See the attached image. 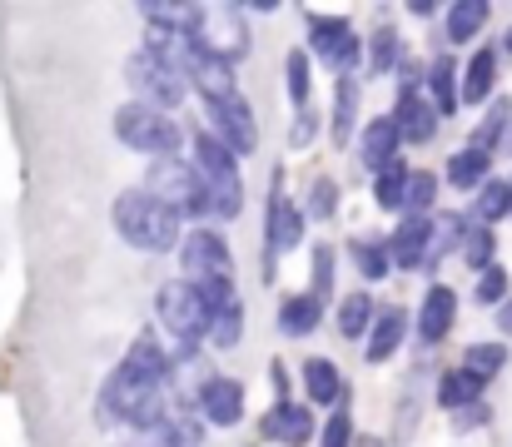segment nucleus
Instances as JSON below:
<instances>
[{
	"label": "nucleus",
	"mask_w": 512,
	"mask_h": 447,
	"mask_svg": "<svg viewBox=\"0 0 512 447\" xmlns=\"http://www.w3.org/2000/svg\"><path fill=\"white\" fill-rule=\"evenodd\" d=\"M199 413L214 423V428H229L244 418V383L234 378H209L204 393H199Z\"/></svg>",
	"instance_id": "dca6fc26"
},
{
	"label": "nucleus",
	"mask_w": 512,
	"mask_h": 447,
	"mask_svg": "<svg viewBox=\"0 0 512 447\" xmlns=\"http://www.w3.org/2000/svg\"><path fill=\"white\" fill-rule=\"evenodd\" d=\"M493 85H498V50H478L473 60H468V70H463V105H483L488 95H493Z\"/></svg>",
	"instance_id": "412c9836"
},
{
	"label": "nucleus",
	"mask_w": 512,
	"mask_h": 447,
	"mask_svg": "<svg viewBox=\"0 0 512 447\" xmlns=\"http://www.w3.org/2000/svg\"><path fill=\"white\" fill-rule=\"evenodd\" d=\"M334 209H339V184L324 174V179L309 184V214L314 219H334Z\"/></svg>",
	"instance_id": "58836bf2"
},
{
	"label": "nucleus",
	"mask_w": 512,
	"mask_h": 447,
	"mask_svg": "<svg viewBox=\"0 0 512 447\" xmlns=\"http://www.w3.org/2000/svg\"><path fill=\"white\" fill-rule=\"evenodd\" d=\"M473 294H478V303H498V308H503V303H508V269H503V264H488V269L478 274V289H473Z\"/></svg>",
	"instance_id": "4c0bfd02"
},
{
	"label": "nucleus",
	"mask_w": 512,
	"mask_h": 447,
	"mask_svg": "<svg viewBox=\"0 0 512 447\" xmlns=\"http://www.w3.org/2000/svg\"><path fill=\"white\" fill-rule=\"evenodd\" d=\"M433 199H438V174L413 169L408 174V189H403V219H428Z\"/></svg>",
	"instance_id": "c85d7f7f"
},
{
	"label": "nucleus",
	"mask_w": 512,
	"mask_h": 447,
	"mask_svg": "<svg viewBox=\"0 0 512 447\" xmlns=\"http://www.w3.org/2000/svg\"><path fill=\"white\" fill-rule=\"evenodd\" d=\"M115 135H120L130 149L155 154V159H174V149H179V125H174L165 110L140 105V100L115 110Z\"/></svg>",
	"instance_id": "39448f33"
},
{
	"label": "nucleus",
	"mask_w": 512,
	"mask_h": 447,
	"mask_svg": "<svg viewBox=\"0 0 512 447\" xmlns=\"http://www.w3.org/2000/svg\"><path fill=\"white\" fill-rule=\"evenodd\" d=\"M488 164H493V154H483V149H458L453 159H448V184H458V189H483L488 184Z\"/></svg>",
	"instance_id": "393cba45"
},
{
	"label": "nucleus",
	"mask_w": 512,
	"mask_h": 447,
	"mask_svg": "<svg viewBox=\"0 0 512 447\" xmlns=\"http://www.w3.org/2000/svg\"><path fill=\"white\" fill-rule=\"evenodd\" d=\"M309 45H314V55L324 60V65H334V70H353L358 65V55H363V40H358V30L348 25V20H309Z\"/></svg>",
	"instance_id": "9d476101"
},
{
	"label": "nucleus",
	"mask_w": 512,
	"mask_h": 447,
	"mask_svg": "<svg viewBox=\"0 0 512 447\" xmlns=\"http://www.w3.org/2000/svg\"><path fill=\"white\" fill-rule=\"evenodd\" d=\"M194 174L204 184V199H209V214L214 219H234L244 209V184H239V159L219 145L209 130L194 135Z\"/></svg>",
	"instance_id": "7ed1b4c3"
},
{
	"label": "nucleus",
	"mask_w": 512,
	"mask_h": 447,
	"mask_svg": "<svg viewBox=\"0 0 512 447\" xmlns=\"http://www.w3.org/2000/svg\"><path fill=\"white\" fill-rule=\"evenodd\" d=\"M428 249H433V219H403V224L388 234V259L403 264V269L428 264Z\"/></svg>",
	"instance_id": "2eb2a0df"
},
{
	"label": "nucleus",
	"mask_w": 512,
	"mask_h": 447,
	"mask_svg": "<svg viewBox=\"0 0 512 447\" xmlns=\"http://www.w3.org/2000/svg\"><path fill=\"white\" fill-rule=\"evenodd\" d=\"M264 438H269V443H289V447L309 443V438H314V413L284 398V403H274V408L264 413Z\"/></svg>",
	"instance_id": "f3484780"
},
{
	"label": "nucleus",
	"mask_w": 512,
	"mask_h": 447,
	"mask_svg": "<svg viewBox=\"0 0 512 447\" xmlns=\"http://www.w3.org/2000/svg\"><path fill=\"white\" fill-rule=\"evenodd\" d=\"M512 214V184L508 179H488L483 189H478V199H473V219L478 224H498V219H508Z\"/></svg>",
	"instance_id": "cd10ccee"
},
{
	"label": "nucleus",
	"mask_w": 512,
	"mask_h": 447,
	"mask_svg": "<svg viewBox=\"0 0 512 447\" xmlns=\"http://www.w3.org/2000/svg\"><path fill=\"white\" fill-rule=\"evenodd\" d=\"M488 0H458V5H448V40L453 45H468V40H478L483 35V25H488Z\"/></svg>",
	"instance_id": "b1692460"
},
{
	"label": "nucleus",
	"mask_w": 512,
	"mask_h": 447,
	"mask_svg": "<svg viewBox=\"0 0 512 447\" xmlns=\"http://www.w3.org/2000/svg\"><path fill=\"white\" fill-rule=\"evenodd\" d=\"M408 174H413V169H403V159H398L393 169H383V174L373 179V194H378V204H383V209H403V189H408Z\"/></svg>",
	"instance_id": "e433bc0d"
},
{
	"label": "nucleus",
	"mask_w": 512,
	"mask_h": 447,
	"mask_svg": "<svg viewBox=\"0 0 512 447\" xmlns=\"http://www.w3.org/2000/svg\"><path fill=\"white\" fill-rule=\"evenodd\" d=\"M453 318H458V294L448 284H433L423 294V308H418V338L423 343H443L453 333Z\"/></svg>",
	"instance_id": "4468645a"
},
{
	"label": "nucleus",
	"mask_w": 512,
	"mask_h": 447,
	"mask_svg": "<svg viewBox=\"0 0 512 447\" xmlns=\"http://www.w3.org/2000/svg\"><path fill=\"white\" fill-rule=\"evenodd\" d=\"M184 75H189V85L204 95V105H224V100H234V95H239V85H234V65H229V60H219V55L194 50V55L184 60Z\"/></svg>",
	"instance_id": "9b49d317"
},
{
	"label": "nucleus",
	"mask_w": 512,
	"mask_h": 447,
	"mask_svg": "<svg viewBox=\"0 0 512 447\" xmlns=\"http://www.w3.org/2000/svg\"><path fill=\"white\" fill-rule=\"evenodd\" d=\"M209 135L229 149L234 159H239V154H254V149H259V120H254L249 100L234 95V100H224V105H209Z\"/></svg>",
	"instance_id": "1a4fd4ad"
},
{
	"label": "nucleus",
	"mask_w": 512,
	"mask_h": 447,
	"mask_svg": "<svg viewBox=\"0 0 512 447\" xmlns=\"http://www.w3.org/2000/svg\"><path fill=\"white\" fill-rule=\"evenodd\" d=\"M503 50H508V55H512V30H508V35H503Z\"/></svg>",
	"instance_id": "a18cd8bd"
},
{
	"label": "nucleus",
	"mask_w": 512,
	"mask_h": 447,
	"mask_svg": "<svg viewBox=\"0 0 512 447\" xmlns=\"http://www.w3.org/2000/svg\"><path fill=\"white\" fill-rule=\"evenodd\" d=\"M125 80L135 85V95H140V105H155V110H165L170 115L174 105L184 100V90H189V75H184V65L170 60V55H160V50H135L130 55V65H125Z\"/></svg>",
	"instance_id": "20e7f679"
},
{
	"label": "nucleus",
	"mask_w": 512,
	"mask_h": 447,
	"mask_svg": "<svg viewBox=\"0 0 512 447\" xmlns=\"http://www.w3.org/2000/svg\"><path fill=\"white\" fill-rule=\"evenodd\" d=\"M184 274L194 289H214V284H234V259H229V244L214 234V229H194L184 239Z\"/></svg>",
	"instance_id": "6e6552de"
},
{
	"label": "nucleus",
	"mask_w": 512,
	"mask_h": 447,
	"mask_svg": "<svg viewBox=\"0 0 512 447\" xmlns=\"http://www.w3.org/2000/svg\"><path fill=\"white\" fill-rule=\"evenodd\" d=\"M165 393H170V378H150V373L120 363L110 388H105V413L130 423V428L155 433V428H165Z\"/></svg>",
	"instance_id": "f03ea898"
},
{
	"label": "nucleus",
	"mask_w": 512,
	"mask_h": 447,
	"mask_svg": "<svg viewBox=\"0 0 512 447\" xmlns=\"http://www.w3.org/2000/svg\"><path fill=\"white\" fill-rule=\"evenodd\" d=\"M353 264H358L363 279H388V269H393L388 244H373V239H358V244H353Z\"/></svg>",
	"instance_id": "c9c22d12"
},
{
	"label": "nucleus",
	"mask_w": 512,
	"mask_h": 447,
	"mask_svg": "<svg viewBox=\"0 0 512 447\" xmlns=\"http://www.w3.org/2000/svg\"><path fill=\"white\" fill-rule=\"evenodd\" d=\"M393 125H398V135H403L408 145H428L433 130H438V110H433L428 90H398V115H393Z\"/></svg>",
	"instance_id": "f8f14e48"
},
{
	"label": "nucleus",
	"mask_w": 512,
	"mask_h": 447,
	"mask_svg": "<svg viewBox=\"0 0 512 447\" xmlns=\"http://www.w3.org/2000/svg\"><path fill=\"white\" fill-rule=\"evenodd\" d=\"M508 184H512V179H508Z\"/></svg>",
	"instance_id": "49530a36"
},
{
	"label": "nucleus",
	"mask_w": 512,
	"mask_h": 447,
	"mask_svg": "<svg viewBox=\"0 0 512 447\" xmlns=\"http://www.w3.org/2000/svg\"><path fill=\"white\" fill-rule=\"evenodd\" d=\"M348 433H353L348 413H334V418L324 423V447H348Z\"/></svg>",
	"instance_id": "37998d69"
},
{
	"label": "nucleus",
	"mask_w": 512,
	"mask_h": 447,
	"mask_svg": "<svg viewBox=\"0 0 512 447\" xmlns=\"http://www.w3.org/2000/svg\"><path fill=\"white\" fill-rule=\"evenodd\" d=\"M483 388H488V383H478L468 368H453V373H443V383H438V403H443L448 413H468V408L483 403Z\"/></svg>",
	"instance_id": "4be33fe9"
},
{
	"label": "nucleus",
	"mask_w": 512,
	"mask_h": 447,
	"mask_svg": "<svg viewBox=\"0 0 512 447\" xmlns=\"http://www.w3.org/2000/svg\"><path fill=\"white\" fill-rule=\"evenodd\" d=\"M423 90H428V100H433V110H438V120H448L458 105H463V80H458V65L443 55V60H433L428 65V75H423Z\"/></svg>",
	"instance_id": "a211bd4d"
},
{
	"label": "nucleus",
	"mask_w": 512,
	"mask_h": 447,
	"mask_svg": "<svg viewBox=\"0 0 512 447\" xmlns=\"http://www.w3.org/2000/svg\"><path fill=\"white\" fill-rule=\"evenodd\" d=\"M155 313H160L165 333H174L179 343H199V338H209V303H204V294H199L189 279L165 284V289L155 294Z\"/></svg>",
	"instance_id": "0eeeda50"
},
{
	"label": "nucleus",
	"mask_w": 512,
	"mask_h": 447,
	"mask_svg": "<svg viewBox=\"0 0 512 447\" xmlns=\"http://www.w3.org/2000/svg\"><path fill=\"white\" fill-rule=\"evenodd\" d=\"M493 254H498V234H493L488 224H468V234H463V259L483 274L488 264H498Z\"/></svg>",
	"instance_id": "473e14b6"
},
{
	"label": "nucleus",
	"mask_w": 512,
	"mask_h": 447,
	"mask_svg": "<svg viewBox=\"0 0 512 447\" xmlns=\"http://www.w3.org/2000/svg\"><path fill=\"white\" fill-rule=\"evenodd\" d=\"M334 289V249H314V298H329Z\"/></svg>",
	"instance_id": "79ce46f5"
},
{
	"label": "nucleus",
	"mask_w": 512,
	"mask_h": 447,
	"mask_svg": "<svg viewBox=\"0 0 512 447\" xmlns=\"http://www.w3.org/2000/svg\"><path fill=\"white\" fill-rule=\"evenodd\" d=\"M319 318H324V298L314 294H294L279 303V328L289 333V338H304V333H314L319 328Z\"/></svg>",
	"instance_id": "5701e85b"
},
{
	"label": "nucleus",
	"mask_w": 512,
	"mask_h": 447,
	"mask_svg": "<svg viewBox=\"0 0 512 447\" xmlns=\"http://www.w3.org/2000/svg\"><path fill=\"white\" fill-rule=\"evenodd\" d=\"M304 239V214L284 199V184L274 179V194H269V249H294Z\"/></svg>",
	"instance_id": "6ab92c4d"
},
{
	"label": "nucleus",
	"mask_w": 512,
	"mask_h": 447,
	"mask_svg": "<svg viewBox=\"0 0 512 447\" xmlns=\"http://www.w3.org/2000/svg\"><path fill=\"white\" fill-rule=\"evenodd\" d=\"M498 328H503V333H508V338H512V298H508V303H503V308H498Z\"/></svg>",
	"instance_id": "c03bdc74"
},
{
	"label": "nucleus",
	"mask_w": 512,
	"mask_h": 447,
	"mask_svg": "<svg viewBox=\"0 0 512 447\" xmlns=\"http://www.w3.org/2000/svg\"><path fill=\"white\" fill-rule=\"evenodd\" d=\"M304 388L314 403H339L343 398V373L329 363V358H309L304 363Z\"/></svg>",
	"instance_id": "bb28decb"
},
{
	"label": "nucleus",
	"mask_w": 512,
	"mask_h": 447,
	"mask_svg": "<svg viewBox=\"0 0 512 447\" xmlns=\"http://www.w3.org/2000/svg\"><path fill=\"white\" fill-rule=\"evenodd\" d=\"M145 194L160 199L165 209H174L179 219H189V214H209L204 184H199L194 164H184V159H155V164H150V179H145Z\"/></svg>",
	"instance_id": "423d86ee"
},
{
	"label": "nucleus",
	"mask_w": 512,
	"mask_h": 447,
	"mask_svg": "<svg viewBox=\"0 0 512 447\" xmlns=\"http://www.w3.org/2000/svg\"><path fill=\"white\" fill-rule=\"evenodd\" d=\"M353 115H358V85H353V75H343L339 100H334V140L339 145H348V135H353Z\"/></svg>",
	"instance_id": "f704fd0d"
},
{
	"label": "nucleus",
	"mask_w": 512,
	"mask_h": 447,
	"mask_svg": "<svg viewBox=\"0 0 512 447\" xmlns=\"http://www.w3.org/2000/svg\"><path fill=\"white\" fill-rule=\"evenodd\" d=\"M289 100H294V105L309 100V55H304V50L289 55Z\"/></svg>",
	"instance_id": "a19ab883"
},
{
	"label": "nucleus",
	"mask_w": 512,
	"mask_h": 447,
	"mask_svg": "<svg viewBox=\"0 0 512 447\" xmlns=\"http://www.w3.org/2000/svg\"><path fill=\"white\" fill-rule=\"evenodd\" d=\"M512 130V105L508 100H493L488 105V115H483V125L473 130V149H483V154H493V149L503 145V135Z\"/></svg>",
	"instance_id": "c756f323"
},
{
	"label": "nucleus",
	"mask_w": 512,
	"mask_h": 447,
	"mask_svg": "<svg viewBox=\"0 0 512 447\" xmlns=\"http://www.w3.org/2000/svg\"><path fill=\"white\" fill-rule=\"evenodd\" d=\"M373 318H378V308H373V298L363 294V289L339 303V333L343 338H363V328H373Z\"/></svg>",
	"instance_id": "2f4dec72"
},
{
	"label": "nucleus",
	"mask_w": 512,
	"mask_h": 447,
	"mask_svg": "<svg viewBox=\"0 0 512 447\" xmlns=\"http://www.w3.org/2000/svg\"><path fill=\"white\" fill-rule=\"evenodd\" d=\"M403 333H408L403 308H378V318H373V328H368V358H373V363L393 358L398 343H403Z\"/></svg>",
	"instance_id": "aec40b11"
},
{
	"label": "nucleus",
	"mask_w": 512,
	"mask_h": 447,
	"mask_svg": "<svg viewBox=\"0 0 512 447\" xmlns=\"http://www.w3.org/2000/svg\"><path fill=\"white\" fill-rule=\"evenodd\" d=\"M239 333H244V303H239V298L214 303V308H209V343L234 348V343H239Z\"/></svg>",
	"instance_id": "a878e982"
},
{
	"label": "nucleus",
	"mask_w": 512,
	"mask_h": 447,
	"mask_svg": "<svg viewBox=\"0 0 512 447\" xmlns=\"http://www.w3.org/2000/svg\"><path fill=\"white\" fill-rule=\"evenodd\" d=\"M503 363H508V348H503V343H473V348L463 353V368H468L478 383H493V378L503 373Z\"/></svg>",
	"instance_id": "7c9ffc66"
},
{
	"label": "nucleus",
	"mask_w": 512,
	"mask_h": 447,
	"mask_svg": "<svg viewBox=\"0 0 512 447\" xmlns=\"http://www.w3.org/2000/svg\"><path fill=\"white\" fill-rule=\"evenodd\" d=\"M463 234H468V224H463L458 214H443V219H433V249H428V264H438L443 254L463 249Z\"/></svg>",
	"instance_id": "72a5a7b5"
},
{
	"label": "nucleus",
	"mask_w": 512,
	"mask_h": 447,
	"mask_svg": "<svg viewBox=\"0 0 512 447\" xmlns=\"http://www.w3.org/2000/svg\"><path fill=\"white\" fill-rule=\"evenodd\" d=\"M398 65V30H373V75H388Z\"/></svg>",
	"instance_id": "ea45409f"
},
{
	"label": "nucleus",
	"mask_w": 512,
	"mask_h": 447,
	"mask_svg": "<svg viewBox=\"0 0 512 447\" xmlns=\"http://www.w3.org/2000/svg\"><path fill=\"white\" fill-rule=\"evenodd\" d=\"M115 234L140 254H170L179 244V214L150 199L145 189H130L115 199Z\"/></svg>",
	"instance_id": "f257e3e1"
},
{
	"label": "nucleus",
	"mask_w": 512,
	"mask_h": 447,
	"mask_svg": "<svg viewBox=\"0 0 512 447\" xmlns=\"http://www.w3.org/2000/svg\"><path fill=\"white\" fill-rule=\"evenodd\" d=\"M398 149H403V135H398V125L393 120H368L363 125V140H358V159H363V169L378 179L383 169H393L398 164Z\"/></svg>",
	"instance_id": "ddd939ff"
}]
</instances>
